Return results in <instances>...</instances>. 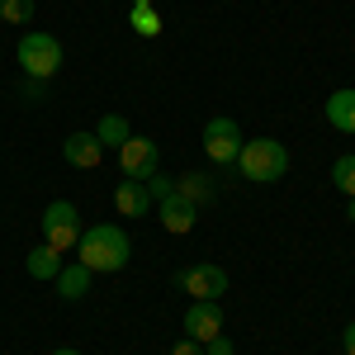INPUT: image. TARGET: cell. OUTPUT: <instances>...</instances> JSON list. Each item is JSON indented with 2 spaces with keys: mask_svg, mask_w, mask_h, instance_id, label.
<instances>
[{
  "mask_svg": "<svg viewBox=\"0 0 355 355\" xmlns=\"http://www.w3.org/2000/svg\"><path fill=\"white\" fill-rule=\"evenodd\" d=\"M76 261L90 266V270L119 275L128 261H133V242H128V232H123V227H114V223H95V227H81Z\"/></svg>",
  "mask_w": 355,
  "mask_h": 355,
  "instance_id": "obj_1",
  "label": "cell"
},
{
  "mask_svg": "<svg viewBox=\"0 0 355 355\" xmlns=\"http://www.w3.org/2000/svg\"><path fill=\"white\" fill-rule=\"evenodd\" d=\"M237 171H242L251 185H275L289 171V152L275 137H251V142H242V152H237Z\"/></svg>",
  "mask_w": 355,
  "mask_h": 355,
  "instance_id": "obj_2",
  "label": "cell"
},
{
  "mask_svg": "<svg viewBox=\"0 0 355 355\" xmlns=\"http://www.w3.org/2000/svg\"><path fill=\"white\" fill-rule=\"evenodd\" d=\"M15 57H19L28 81H53L57 67H62V43L53 33H43V28H28L19 38V48H15Z\"/></svg>",
  "mask_w": 355,
  "mask_h": 355,
  "instance_id": "obj_3",
  "label": "cell"
},
{
  "mask_svg": "<svg viewBox=\"0 0 355 355\" xmlns=\"http://www.w3.org/2000/svg\"><path fill=\"white\" fill-rule=\"evenodd\" d=\"M38 227H43V242L53 246V251H76V242H81V214H76V204H67V199H53L48 209H43V218H38Z\"/></svg>",
  "mask_w": 355,
  "mask_h": 355,
  "instance_id": "obj_4",
  "label": "cell"
},
{
  "mask_svg": "<svg viewBox=\"0 0 355 355\" xmlns=\"http://www.w3.org/2000/svg\"><path fill=\"white\" fill-rule=\"evenodd\" d=\"M242 128H237V119H209L204 123V152H209V162L214 166H237V152H242Z\"/></svg>",
  "mask_w": 355,
  "mask_h": 355,
  "instance_id": "obj_5",
  "label": "cell"
},
{
  "mask_svg": "<svg viewBox=\"0 0 355 355\" xmlns=\"http://www.w3.org/2000/svg\"><path fill=\"white\" fill-rule=\"evenodd\" d=\"M119 171H123V180H147L152 171H162V152H157V142L133 133L123 147H119Z\"/></svg>",
  "mask_w": 355,
  "mask_h": 355,
  "instance_id": "obj_6",
  "label": "cell"
},
{
  "mask_svg": "<svg viewBox=\"0 0 355 355\" xmlns=\"http://www.w3.org/2000/svg\"><path fill=\"white\" fill-rule=\"evenodd\" d=\"M175 284H180L185 294H194V299H223V294H227V270L214 266V261H199V266L175 275Z\"/></svg>",
  "mask_w": 355,
  "mask_h": 355,
  "instance_id": "obj_7",
  "label": "cell"
},
{
  "mask_svg": "<svg viewBox=\"0 0 355 355\" xmlns=\"http://www.w3.org/2000/svg\"><path fill=\"white\" fill-rule=\"evenodd\" d=\"M218 331H223V308H218V299H194L190 308H185V336H194L199 346H209Z\"/></svg>",
  "mask_w": 355,
  "mask_h": 355,
  "instance_id": "obj_8",
  "label": "cell"
},
{
  "mask_svg": "<svg viewBox=\"0 0 355 355\" xmlns=\"http://www.w3.org/2000/svg\"><path fill=\"white\" fill-rule=\"evenodd\" d=\"M157 218H162L166 232H190L194 223H199V204L175 190L171 199H162V204H157Z\"/></svg>",
  "mask_w": 355,
  "mask_h": 355,
  "instance_id": "obj_9",
  "label": "cell"
},
{
  "mask_svg": "<svg viewBox=\"0 0 355 355\" xmlns=\"http://www.w3.org/2000/svg\"><path fill=\"white\" fill-rule=\"evenodd\" d=\"M62 157H67V166H76V171H95L100 166V157H105V147H100V137L95 133H76L62 142Z\"/></svg>",
  "mask_w": 355,
  "mask_h": 355,
  "instance_id": "obj_10",
  "label": "cell"
},
{
  "mask_svg": "<svg viewBox=\"0 0 355 355\" xmlns=\"http://www.w3.org/2000/svg\"><path fill=\"white\" fill-rule=\"evenodd\" d=\"M114 209L123 214V218H147L152 214V194L142 180H119L114 185Z\"/></svg>",
  "mask_w": 355,
  "mask_h": 355,
  "instance_id": "obj_11",
  "label": "cell"
},
{
  "mask_svg": "<svg viewBox=\"0 0 355 355\" xmlns=\"http://www.w3.org/2000/svg\"><path fill=\"white\" fill-rule=\"evenodd\" d=\"M327 123L336 128V133H355V85L327 95Z\"/></svg>",
  "mask_w": 355,
  "mask_h": 355,
  "instance_id": "obj_12",
  "label": "cell"
},
{
  "mask_svg": "<svg viewBox=\"0 0 355 355\" xmlns=\"http://www.w3.org/2000/svg\"><path fill=\"white\" fill-rule=\"evenodd\" d=\"M90 266H81V261H76V266H62V275H57V294H62V299L67 303H76V299H85V294H90Z\"/></svg>",
  "mask_w": 355,
  "mask_h": 355,
  "instance_id": "obj_13",
  "label": "cell"
},
{
  "mask_svg": "<svg viewBox=\"0 0 355 355\" xmlns=\"http://www.w3.org/2000/svg\"><path fill=\"white\" fill-rule=\"evenodd\" d=\"M62 266H67V261H62V251H53L48 242L33 246V251H28V261H24V270L33 275V279H57V275H62Z\"/></svg>",
  "mask_w": 355,
  "mask_h": 355,
  "instance_id": "obj_14",
  "label": "cell"
},
{
  "mask_svg": "<svg viewBox=\"0 0 355 355\" xmlns=\"http://www.w3.org/2000/svg\"><path fill=\"white\" fill-rule=\"evenodd\" d=\"M95 137H100V147H114V152H119V147L133 137V128H128L123 114H105V119L95 123Z\"/></svg>",
  "mask_w": 355,
  "mask_h": 355,
  "instance_id": "obj_15",
  "label": "cell"
},
{
  "mask_svg": "<svg viewBox=\"0 0 355 355\" xmlns=\"http://www.w3.org/2000/svg\"><path fill=\"white\" fill-rule=\"evenodd\" d=\"M128 24H133L137 38H157V33H162V15H157L152 5H133V10H128Z\"/></svg>",
  "mask_w": 355,
  "mask_h": 355,
  "instance_id": "obj_16",
  "label": "cell"
},
{
  "mask_svg": "<svg viewBox=\"0 0 355 355\" xmlns=\"http://www.w3.org/2000/svg\"><path fill=\"white\" fill-rule=\"evenodd\" d=\"M331 185H336L341 194H351V199H355V152L336 157V166H331Z\"/></svg>",
  "mask_w": 355,
  "mask_h": 355,
  "instance_id": "obj_17",
  "label": "cell"
},
{
  "mask_svg": "<svg viewBox=\"0 0 355 355\" xmlns=\"http://www.w3.org/2000/svg\"><path fill=\"white\" fill-rule=\"evenodd\" d=\"M175 190L185 194V199H194V204H199V199H214V185H209V175H180V180H175Z\"/></svg>",
  "mask_w": 355,
  "mask_h": 355,
  "instance_id": "obj_18",
  "label": "cell"
},
{
  "mask_svg": "<svg viewBox=\"0 0 355 355\" xmlns=\"http://www.w3.org/2000/svg\"><path fill=\"white\" fill-rule=\"evenodd\" d=\"M142 185H147V194H152V204H162V199H171V194H175V180H171L166 171H152Z\"/></svg>",
  "mask_w": 355,
  "mask_h": 355,
  "instance_id": "obj_19",
  "label": "cell"
},
{
  "mask_svg": "<svg viewBox=\"0 0 355 355\" xmlns=\"http://www.w3.org/2000/svg\"><path fill=\"white\" fill-rule=\"evenodd\" d=\"M0 19L5 24H28L33 19V0H5L0 5Z\"/></svg>",
  "mask_w": 355,
  "mask_h": 355,
  "instance_id": "obj_20",
  "label": "cell"
},
{
  "mask_svg": "<svg viewBox=\"0 0 355 355\" xmlns=\"http://www.w3.org/2000/svg\"><path fill=\"white\" fill-rule=\"evenodd\" d=\"M204 355H237V346H232V341H227V336H214V341H209V346H204Z\"/></svg>",
  "mask_w": 355,
  "mask_h": 355,
  "instance_id": "obj_21",
  "label": "cell"
},
{
  "mask_svg": "<svg viewBox=\"0 0 355 355\" xmlns=\"http://www.w3.org/2000/svg\"><path fill=\"white\" fill-rule=\"evenodd\" d=\"M171 355H204V346H199L194 336H180V341L171 346Z\"/></svg>",
  "mask_w": 355,
  "mask_h": 355,
  "instance_id": "obj_22",
  "label": "cell"
},
{
  "mask_svg": "<svg viewBox=\"0 0 355 355\" xmlns=\"http://www.w3.org/2000/svg\"><path fill=\"white\" fill-rule=\"evenodd\" d=\"M341 351L355 355V322H346V331H341Z\"/></svg>",
  "mask_w": 355,
  "mask_h": 355,
  "instance_id": "obj_23",
  "label": "cell"
},
{
  "mask_svg": "<svg viewBox=\"0 0 355 355\" xmlns=\"http://www.w3.org/2000/svg\"><path fill=\"white\" fill-rule=\"evenodd\" d=\"M53 355H81V351H76V346H57Z\"/></svg>",
  "mask_w": 355,
  "mask_h": 355,
  "instance_id": "obj_24",
  "label": "cell"
},
{
  "mask_svg": "<svg viewBox=\"0 0 355 355\" xmlns=\"http://www.w3.org/2000/svg\"><path fill=\"white\" fill-rule=\"evenodd\" d=\"M346 218H351V223H355V199H351V209H346Z\"/></svg>",
  "mask_w": 355,
  "mask_h": 355,
  "instance_id": "obj_25",
  "label": "cell"
},
{
  "mask_svg": "<svg viewBox=\"0 0 355 355\" xmlns=\"http://www.w3.org/2000/svg\"><path fill=\"white\" fill-rule=\"evenodd\" d=\"M133 5H152V0H133Z\"/></svg>",
  "mask_w": 355,
  "mask_h": 355,
  "instance_id": "obj_26",
  "label": "cell"
},
{
  "mask_svg": "<svg viewBox=\"0 0 355 355\" xmlns=\"http://www.w3.org/2000/svg\"><path fill=\"white\" fill-rule=\"evenodd\" d=\"M0 5H5V0H0Z\"/></svg>",
  "mask_w": 355,
  "mask_h": 355,
  "instance_id": "obj_27",
  "label": "cell"
}]
</instances>
